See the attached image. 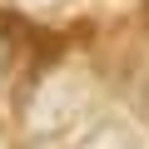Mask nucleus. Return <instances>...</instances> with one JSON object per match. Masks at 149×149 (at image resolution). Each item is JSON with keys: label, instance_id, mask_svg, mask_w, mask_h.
I'll return each instance as SVG.
<instances>
[{"label": "nucleus", "instance_id": "7ed1b4c3", "mask_svg": "<svg viewBox=\"0 0 149 149\" xmlns=\"http://www.w3.org/2000/svg\"><path fill=\"white\" fill-rule=\"evenodd\" d=\"M25 149H45V144H25Z\"/></svg>", "mask_w": 149, "mask_h": 149}, {"label": "nucleus", "instance_id": "f257e3e1", "mask_svg": "<svg viewBox=\"0 0 149 149\" xmlns=\"http://www.w3.org/2000/svg\"><path fill=\"white\" fill-rule=\"evenodd\" d=\"M80 149H149L134 129H124V124H104V129H95Z\"/></svg>", "mask_w": 149, "mask_h": 149}, {"label": "nucleus", "instance_id": "f03ea898", "mask_svg": "<svg viewBox=\"0 0 149 149\" xmlns=\"http://www.w3.org/2000/svg\"><path fill=\"white\" fill-rule=\"evenodd\" d=\"M25 5H55V0H25Z\"/></svg>", "mask_w": 149, "mask_h": 149}]
</instances>
